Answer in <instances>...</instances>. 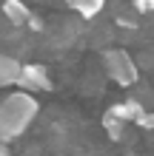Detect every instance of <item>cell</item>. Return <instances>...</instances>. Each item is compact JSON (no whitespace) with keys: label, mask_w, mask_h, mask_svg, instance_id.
Masks as SVG:
<instances>
[{"label":"cell","mask_w":154,"mask_h":156,"mask_svg":"<svg viewBox=\"0 0 154 156\" xmlns=\"http://www.w3.org/2000/svg\"><path fill=\"white\" fill-rule=\"evenodd\" d=\"M37 99L26 91H14L0 102V142L17 139L26 128L32 125V119L37 116Z\"/></svg>","instance_id":"6da1fadb"},{"label":"cell","mask_w":154,"mask_h":156,"mask_svg":"<svg viewBox=\"0 0 154 156\" xmlns=\"http://www.w3.org/2000/svg\"><path fill=\"white\" fill-rule=\"evenodd\" d=\"M103 66H106V74L111 77L117 85H123V88L134 85L137 77H140L137 62H134L131 54L123 51V48H108V51L103 54Z\"/></svg>","instance_id":"7a4b0ae2"},{"label":"cell","mask_w":154,"mask_h":156,"mask_svg":"<svg viewBox=\"0 0 154 156\" xmlns=\"http://www.w3.org/2000/svg\"><path fill=\"white\" fill-rule=\"evenodd\" d=\"M17 85H20L26 94L29 91H51V77L46 66H40V62H26V66L20 68V80H17Z\"/></svg>","instance_id":"3957f363"},{"label":"cell","mask_w":154,"mask_h":156,"mask_svg":"<svg viewBox=\"0 0 154 156\" xmlns=\"http://www.w3.org/2000/svg\"><path fill=\"white\" fill-rule=\"evenodd\" d=\"M108 114L117 116L120 122H140L143 116H146V108H143L137 99H129V102H117L108 108Z\"/></svg>","instance_id":"277c9868"},{"label":"cell","mask_w":154,"mask_h":156,"mask_svg":"<svg viewBox=\"0 0 154 156\" xmlns=\"http://www.w3.org/2000/svg\"><path fill=\"white\" fill-rule=\"evenodd\" d=\"M20 68H23V62H17L14 57H9V54H0V88L17 85V80H20Z\"/></svg>","instance_id":"5b68a950"},{"label":"cell","mask_w":154,"mask_h":156,"mask_svg":"<svg viewBox=\"0 0 154 156\" xmlns=\"http://www.w3.org/2000/svg\"><path fill=\"white\" fill-rule=\"evenodd\" d=\"M3 14H6V20L12 23V26H26L29 23V6L23 3V0H3Z\"/></svg>","instance_id":"8992f818"},{"label":"cell","mask_w":154,"mask_h":156,"mask_svg":"<svg viewBox=\"0 0 154 156\" xmlns=\"http://www.w3.org/2000/svg\"><path fill=\"white\" fill-rule=\"evenodd\" d=\"M66 3L74 9V12L83 17V20H92V17L106 6V0H66Z\"/></svg>","instance_id":"52a82bcc"},{"label":"cell","mask_w":154,"mask_h":156,"mask_svg":"<svg viewBox=\"0 0 154 156\" xmlns=\"http://www.w3.org/2000/svg\"><path fill=\"white\" fill-rule=\"evenodd\" d=\"M123 125H126V122H120V119L111 116V114L103 116V128L108 131V136H111V139H120V136H123Z\"/></svg>","instance_id":"ba28073f"},{"label":"cell","mask_w":154,"mask_h":156,"mask_svg":"<svg viewBox=\"0 0 154 156\" xmlns=\"http://www.w3.org/2000/svg\"><path fill=\"white\" fill-rule=\"evenodd\" d=\"M134 9L143 12V14H148V12H154V0H134Z\"/></svg>","instance_id":"9c48e42d"},{"label":"cell","mask_w":154,"mask_h":156,"mask_svg":"<svg viewBox=\"0 0 154 156\" xmlns=\"http://www.w3.org/2000/svg\"><path fill=\"white\" fill-rule=\"evenodd\" d=\"M26 26H29V29H34V31H40V29H43V20H37V17L32 14V17H29V23H26Z\"/></svg>","instance_id":"30bf717a"},{"label":"cell","mask_w":154,"mask_h":156,"mask_svg":"<svg viewBox=\"0 0 154 156\" xmlns=\"http://www.w3.org/2000/svg\"><path fill=\"white\" fill-rule=\"evenodd\" d=\"M0 156H12V153H9V148H6V142H0Z\"/></svg>","instance_id":"8fae6325"}]
</instances>
